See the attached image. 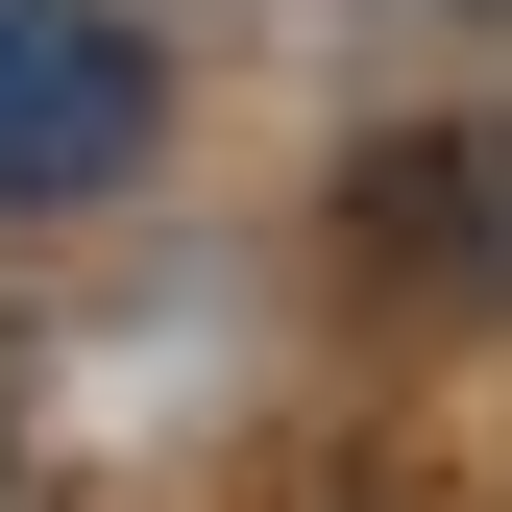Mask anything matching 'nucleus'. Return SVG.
Segmentation results:
<instances>
[{"label":"nucleus","instance_id":"1","mask_svg":"<svg viewBox=\"0 0 512 512\" xmlns=\"http://www.w3.org/2000/svg\"><path fill=\"white\" fill-rule=\"evenodd\" d=\"M342 269L366 293H439V317H512V98L366 122L342 147Z\"/></svg>","mask_w":512,"mask_h":512},{"label":"nucleus","instance_id":"3","mask_svg":"<svg viewBox=\"0 0 512 512\" xmlns=\"http://www.w3.org/2000/svg\"><path fill=\"white\" fill-rule=\"evenodd\" d=\"M488 25H512V0H488Z\"/></svg>","mask_w":512,"mask_h":512},{"label":"nucleus","instance_id":"2","mask_svg":"<svg viewBox=\"0 0 512 512\" xmlns=\"http://www.w3.org/2000/svg\"><path fill=\"white\" fill-rule=\"evenodd\" d=\"M122 171H147V25L0 0V196H122Z\"/></svg>","mask_w":512,"mask_h":512}]
</instances>
